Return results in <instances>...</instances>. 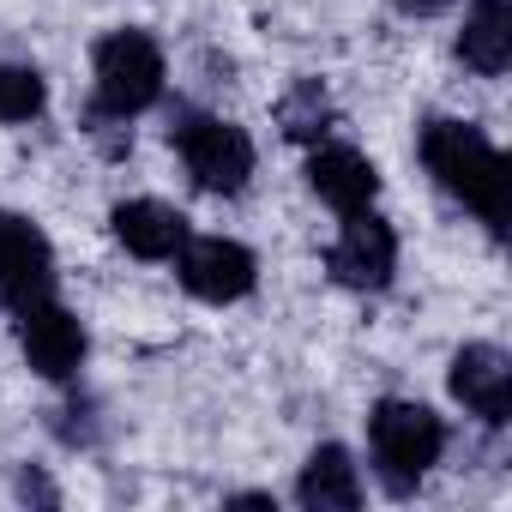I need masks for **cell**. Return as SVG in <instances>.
Here are the masks:
<instances>
[{"mask_svg":"<svg viewBox=\"0 0 512 512\" xmlns=\"http://www.w3.org/2000/svg\"><path fill=\"white\" fill-rule=\"evenodd\" d=\"M422 163L494 235L506 229V163H500V151H494V139L482 127H470V121H428L422 127Z\"/></svg>","mask_w":512,"mask_h":512,"instance_id":"1","label":"cell"},{"mask_svg":"<svg viewBox=\"0 0 512 512\" xmlns=\"http://www.w3.org/2000/svg\"><path fill=\"white\" fill-rule=\"evenodd\" d=\"M368 446H374V464H380L386 488H392V494H410V488L440 464L446 422H440L428 404L386 398V404H374V416H368Z\"/></svg>","mask_w":512,"mask_h":512,"instance_id":"2","label":"cell"},{"mask_svg":"<svg viewBox=\"0 0 512 512\" xmlns=\"http://www.w3.org/2000/svg\"><path fill=\"white\" fill-rule=\"evenodd\" d=\"M163 97V49L145 31H115L97 43V109L127 121Z\"/></svg>","mask_w":512,"mask_h":512,"instance_id":"3","label":"cell"},{"mask_svg":"<svg viewBox=\"0 0 512 512\" xmlns=\"http://www.w3.org/2000/svg\"><path fill=\"white\" fill-rule=\"evenodd\" d=\"M175 151H181L187 175L205 193H241L247 175H253V139L235 121H217V115H187L175 127Z\"/></svg>","mask_w":512,"mask_h":512,"instance_id":"4","label":"cell"},{"mask_svg":"<svg viewBox=\"0 0 512 512\" xmlns=\"http://www.w3.org/2000/svg\"><path fill=\"white\" fill-rule=\"evenodd\" d=\"M55 296V247L37 223L0 211V302L31 308Z\"/></svg>","mask_w":512,"mask_h":512,"instance_id":"5","label":"cell"},{"mask_svg":"<svg viewBox=\"0 0 512 512\" xmlns=\"http://www.w3.org/2000/svg\"><path fill=\"white\" fill-rule=\"evenodd\" d=\"M326 266L344 290H386L398 272V235L374 211H350L344 235L326 247Z\"/></svg>","mask_w":512,"mask_h":512,"instance_id":"6","label":"cell"},{"mask_svg":"<svg viewBox=\"0 0 512 512\" xmlns=\"http://www.w3.org/2000/svg\"><path fill=\"white\" fill-rule=\"evenodd\" d=\"M175 272L187 284V296L199 302H241L253 290V278H260V266H253V253L241 241H223V235H199V241H181L175 253Z\"/></svg>","mask_w":512,"mask_h":512,"instance_id":"7","label":"cell"},{"mask_svg":"<svg viewBox=\"0 0 512 512\" xmlns=\"http://www.w3.org/2000/svg\"><path fill=\"white\" fill-rule=\"evenodd\" d=\"M446 386H452V398H458L476 422H488V428H500V422L512 416V356L494 350V344H464V350L452 356Z\"/></svg>","mask_w":512,"mask_h":512,"instance_id":"8","label":"cell"},{"mask_svg":"<svg viewBox=\"0 0 512 512\" xmlns=\"http://www.w3.org/2000/svg\"><path fill=\"white\" fill-rule=\"evenodd\" d=\"M19 344H25V362H31L43 380H67V374H79V362H85V326H79L67 308H55V302L19 308Z\"/></svg>","mask_w":512,"mask_h":512,"instance_id":"9","label":"cell"},{"mask_svg":"<svg viewBox=\"0 0 512 512\" xmlns=\"http://www.w3.org/2000/svg\"><path fill=\"white\" fill-rule=\"evenodd\" d=\"M308 187L332 205V211H368L374 205V193H380V175H374V163L356 151V145H320L314 157H308Z\"/></svg>","mask_w":512,"mask_h":512,"instance_id":"10","label":"cell"},{"mask_svg":"<svg viewBox=\"0 0 512 512\" xmlns=\"http://www.w3.org/2000/svg\"><path fill=\"white\" fill-rule=\"evenodd\" d=\"M109 223H115V241L127 253H139V260H175L187 241V217L163 199H127V205H115Z\"/></svg>","mask_w":512,"mask_h":512,"instance_id":"11","label":"cell"},{"mask_svg":"<svg viewBox=\"0 0 512 512\" xmlns=\"http://www.w3.org/2000/svg\"><path fill=\"white\" fill-rule=\"evenodd\" d=\"M458 55L482 79H500L512 67V0H476L464 19V37H458Z\"/></svg>","mask_w":512,"mask_h":512,"instance_id":"12","label":"cell"},{"mask_svg":"<svg viewBox=\"0 0 512 512\" xmlns=\"http://www.w3.org/2000/svg\"><path fill=\"white\" fill-rule=\"evenodd\" d=\"M296 494H302L308 512H350V506H362V476H356L344 446H314V458L302 464Z\"/></svg>","mask_w":512,"mask_h":512,"instance_id":"13","label":"cell"},{"mask_svg":"<svg viewBox=\"0 0 512 512\" xmlns=\"http://www.w3.org/2000/svg\"><path fill=\"white\" fill-rule=\"evenodd\" d=\"M49 91H43V73L37 67H7L0 61V121H31L43 115Z\"/></svg>","mask_w":512,"mask_h":512,"instance_id":"14","label":"cell"},{"mask_svg":"<svg viewBox=\"0 0 512 512\" xmlns=\"http://www.w3.org/2000/svg\"><path fill=\"white\" fill-rule=\"evenodd\" d=\"M326 115H332V109H326V91H320L314 79H302V85L284 97V133H290V139H320V133H326Z\"/></svg>","mask_w":512,"mask_h":512,"instance_id":"15","label":"cell"},{"mask_svg":"<svg viewBox=\"0 0 512 512\" xmlns=\"http://www.w3.org/2000/svg\"><path fill=\"white\" fill-rule=\"evenodd\" d=\"M392 7H398V13H410V19H440L452 0H392Z\"/></svg>","mask_w":512,"mask_h":512,"instance_id":"16","label":"cell"}]
</instances>
